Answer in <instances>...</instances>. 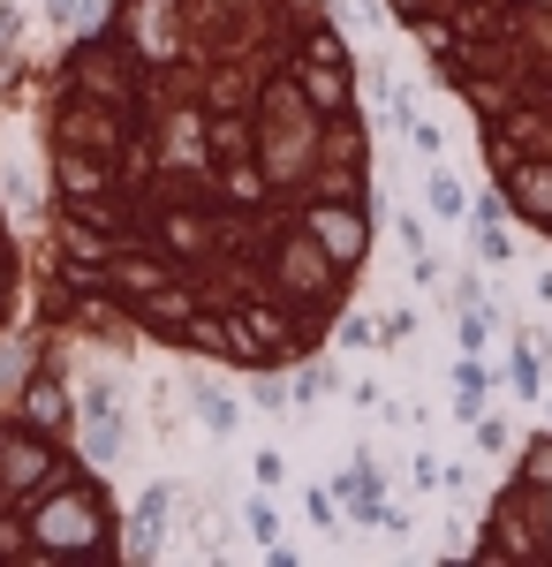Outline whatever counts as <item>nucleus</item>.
Returning a JSON list of instances; mask_svg holds the SVG:
<instances>
[{
    "label": "nucleus",
    "instance_id": "f257e3e1",
    "mask_svg": "<svg viewBox=\"0 0 552 567\" xmlns=\"http://www.w3.org/2000/svg\"><path fill=\"white\" fill-rule=\"evenodd\" d=\"M53 265L182 355L280 371L371 258V136L326 0H114L45 99Z\"/></svg>",
    "mask_w": 552,
    "mask_h": 567
},
{
    "label": "nucleus",
    "instance_id": "f03ea898",
    "mask_svg": "<svg viewBox=\"0 0 552 567\" xmlns=\"http://www.w3.org/2000/svg\"><path fill=\"white\" fill-rule=\"evenodd\" d=\"M114 499L53 432L0 416V560H106Z\"/></svg>",
    "mask_w": 552,
    "mask_h": 567
},
{
    "label": "nucleus",
    "instance_id": "7ed1b4c3",
    "mask_svg": "<svg viewBox=\"0 0 552 567\" xmlns=\"http://www.w3.org/2000/svg\"><path fill=\"white\" fill-rule=\"evenodd\" d=\"M16 235H8V219H0V333H8V318H16Z\"/></svg>",
    "mask_w": 552,
    "mask_h": 567
}]
</instances>
